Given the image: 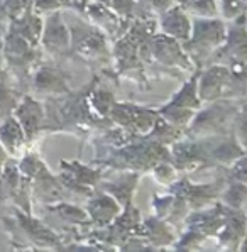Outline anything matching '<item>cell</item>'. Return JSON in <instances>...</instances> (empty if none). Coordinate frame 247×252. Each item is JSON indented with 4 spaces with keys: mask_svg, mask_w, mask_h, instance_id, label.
Listing matches in <instances>:
<instances>
[{
    "mask_svg": "<svg viewBox=\"0 0 247 252\" xmlns=\"http://www.w3.org/2000/svg\"><path fill=\"white\" fill-rule=\"evenodd\" d=\"M2 36H3V27L0 26V68H3V53H2Z\"/></svg>",
    "mask_w": 247,
    "mask_h": 252,
    "instance_id": "8992f818",
    "label": "cell"
},
{
    "mask_svg": "<svg viewBox=\"0 0 247 252\" xmlns=\"http://www.w3.org/2000/svg\"><path fill=\"white\" fill-rule=\"evenodd\" d=\"M28 10V0H0V21L9 22Z\"/></svg>",
    "mask_w": 247,
    "mask_h": 252,
    "instance_id": "277c9868",
    "label": "cell"
},
{
    "mask_svg": "<svg viewBox=\"0 0 247 252\" xmlns=\"http://www.w3.org/2000/svg\"><path fill=\"white\" fill-rule=\"evenodd\" d=\"M0 144L12 159H19L24 156L29 141L22 126L14 115L0 120Z\"/></svg>",
    "mask_w": 247,
    "mask_h": 252,
    "instance_id": "6da1fadb",
    "label": "cell"
},
{
    "mask_svg": "<svg viewBox=\"0 0 247 252\" xmlns=\"http://www.w3.org/2000/svg\"><path fill=\"white\" fill-rule=\"evenodd\" d=\"M9 159H10V156L7 154V151L3 149V146L0 144V174H2L3 168H5V164L9 162Z\"/></svg>",
    "mask_w": 247,
    "mask_h": 252,
    "instance_id": "5b68a950",
    "label": "cell"
},
{
    "mask_svg": "<svg viewBox=\"0 0 247 252\" xmlns=\"http://www.w3.org/2000/svg\"><path fill=\"white\" fill-rule=\"evenodd\" d=\"M14 117L19 120V124L22 126L28 141L31 142L37 134H39L41 124H42V110L37 100H34L29 95H22L21 102L17 103L14 110Z\"/></svg>",
    "mask_w": 247,
    "mask_h": 252,
    "instance_id": "7a4b0ae2",
    "label": "cell"
},
{
    "mask_svg": "<svg viewBox=\"0 0 247 252\" xmlns=\"http://www.w3.org/2000/svg\"><path fill=\"white\" fill-rule=\"evenodd\" d=\"M21 98L22 93L19 92L17 78L5 66L0 68V120L14 114Z\"/></svg>",
    "mask_w": 247,
    "mask_h": 252,
    "instance_id": "3957f363",
    "label": "cell"
}]
</instances>
